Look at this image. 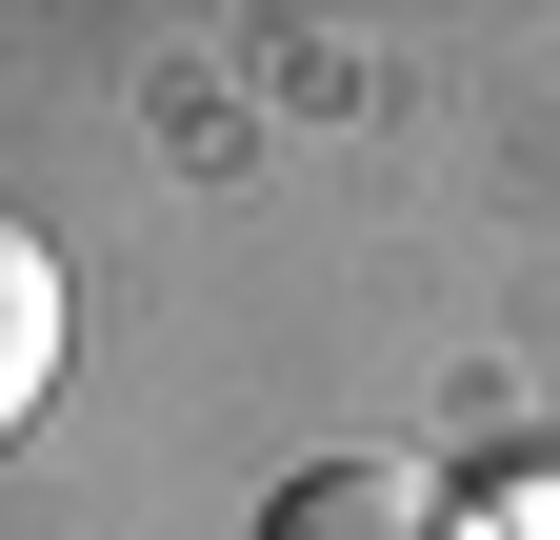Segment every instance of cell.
Listing matches in <instances>:
<instances>
[{
    "label": "cell",
    "instance_id": "cell-1",
    "mask_svg": "<svg viewBox=\"0 0 560 540\" xmlns=\"http://www.w3.org/2000/svg\"><path fill=\"white\" fill-rule=\"evenodd\" d=\"M260 540H480V520H460L441 460H381L361 441V460H301V481L260 501Z\"/></svg>",
    "mask_w": 560,
    "mask_h": 540
},
{
    "label": "cell",
    "instance_id": "cell-2",
    "mask_svg": "<svg viewBox=\"0 0 560 540\" xmlns=\"http://www.w3.org/2000/svg\"><path fill=\"white\" fill-rule=\"evenodd\" d=\"M60 341H81V301H60V240H40V221H0V441L60 400Z\"/></svg>",
    "mask_w": 560,
    "mask_h": 540
}]
</instances>
